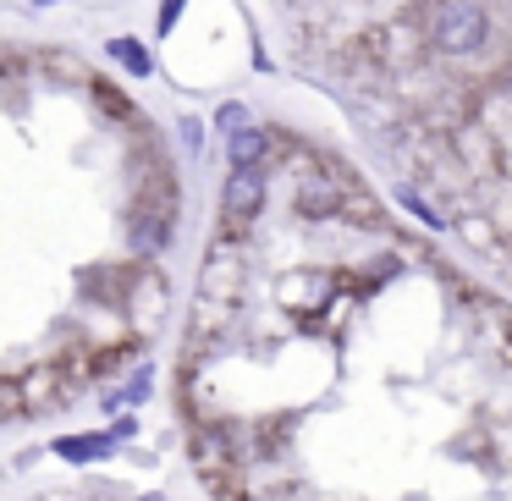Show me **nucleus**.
<instances>
[{"instance_id":"nucleus-4","label":"nucleus","mask_w":512,"mask_h":501,"mask_svg":"<svg viewBox=\"0 0 512 501\" xmlns=\"http://www.w3.org/2000/svg\"><path fill=\"white\" fill-rule=\"evenodd\" d=\"M292 210H298L303 221H331V215L342 210V188H336V177H303L298 193H292Z\"/></svg>"},{"instance_id":"nucleus-16","label":"nucleus","mask_w":512,"mask_h":501,"mask_svg":"<svg viewBox=\"0 0 512 501\" xmlns=\"http://www.w3.org/2000/svg\"><path fill=\"white\" fill-rule=\"evenodd\" d=\"M28 6H56V0H28Z\"/></svg>"},{"instance_id":"nucleus-8","label":"nucleus","mask_w":512,"mask_h":501,"mask_svg":"<svg viewBox=\"0 0 512 501\" xmlns=\"http://www.w3.org/2000/svg\"><path fill=\"white\" fill-rule=\"evenodd\" d=\"M397 204L413 215V221H424V226H430V232H441V226H446V215L435 210V204L424 199V193H413V188H397Z\"/></svg>"},{"instance_id":"nucleus-12","label":"nucleus","mask_w":512,"mask_h":501,"mask_svg":"<svg viewBox=\"0 0 512 501\" xmlns=\"http://www.w3.org/2000/svg\"><path fill=\"white\" fill-rule=\"evenodd\" d=\"M149 391H155V380L133 375V380H127V391H122V402H133V408H138V402H149Z\"/></svg>"},{"instance_id":"nucleus-7","label":"nucleus","mask_w":512,"mask_h":501,"mask_svg":"<svg viewBox=\"0 0 512 501\" xmlns=\"http://www.w3.org/2000/svg\"><path fill=\"white\" fill-rule=\"evenodd\" d=\"M105 56L122 61L127 78H149V50H144V45H133V39H111V45H105Z\"/></svg>"},{"instance_id":"nucleus-5","label":"nucleus","mask_w":512,"mask_h":501,"mask_svg":"<svg viewBox=\"0 0 512 501\" xmlns=\"http://www.w3.org/2000/svg\"><path fill=\"white\" fill-rule=\"evenodd\" d=\"M226 155H232V166H265L270 160V133L259 122H243L237 133H226Z\"/></svg>"},{"instance_id":"nucleus-14","label":"nucleus","mask_w":512,"mask_h":501,"mask_svg":"<svg viewBox=\"0 0 512 501\" xmlns=\"http://www.w3.org/2000/svg\"><path fill=\"white\" fill-rule=\"evenodd\" d=\"M496 78H501V94H507V100H512V61H507V67H501V72H496Z\"/></svg>"},{"instance_id":"nucleus-11","label":"nucleus","mask_w":512,"mask_h":501,"mask_svg":"<svg viewBox=\"0 0 512 501\" xmlns=\"http://www.w3.org/2000/svg\"><path fill=\"white\" fill-rule=\"evenodd\" d=\"M177 133H182V149H188V155H199V149H204V127H199V116H182Z\"/></svg>"},{"instance_id":"nucleus-15","label":"nucleus","mask_w":512,"mask_h":501,"mask_svg":"<svg viewBox=\"0 0 512 501\" xmlns=\"http://www.w3.org/2000/svg\"><path fill=\"white\" fill-rule=\"evenodd\" d=\"M138 501H171V496H160V490H144V496H138Z\"/></svg>"},{"instance_id":"nucleus-10","label":"nucleus","mask_w":512,"mask_h":501,"mask_svg":"<svg viewBox=\"0 0 512 501\" xmlns=\"http://www.w3.org/2000/svg\"><path fill=\"white\" fill-rule=\"evenodd\" d=\"M182 12H188V0H160V12H155V34H160V39H166V34H177Z\"/></svg>"},{"instance_id":"nucleus-13","label":"nucleus","mask_w":512,"mask_h":501,"mask_svg":"<svg viewBox=\"0 0 512 501\" xmlns=\"http://www.w3.org/2000/svg\"><path fill=\"white\" fill-rule=\"evenodd\" d=\"M133 430H138V419H133V413H122V419H116V441H133Z\"/></svg>"},{"instance_id":"nucleus-2","label":"nucleus","mask_w":512,"mask_h":501,"mask_svg":"<svg viewBox=\"0 0 512 501\" xmlns=\"http://www.w3.org/2000/svg\"><path fill=\"white\" fill-rule=\"evenodd\" d=\"M171 237H177V210H171V199H144L133 215H127V248H133V259H160L171 248Z\"/></svg>"},{"instance_id":"nucleus-9","label":"nucleus","mask_w":512,"mask_h":501,"mask_svg":"<svg viewBox=\"0 0 512 501\" xmlns=\"http://www.w3.org/2000/svg\"><path fill=\"white\" fill-rule=\"evenodd\" d=\"M243 122H254L243 100H226L221 111H215V133H221V138H226V133H237V127H243Z\"/></svg>"},{"instance_id":"nucleus-1","label":"nucleus","mask_w":512,"mask_h":501,"mask_svg":"<svg viewBox=\"0 0 512 501\" xmlns=\"http://www.w3.org/2000/svg\"><path fill=\"white\" fill-rule=\"evenodd\" d=\"M430 45L452 61L479 56L490 45V12L479 0H441L430 12Z\"/></svg>"},{"instance_id":"nucleus-6","label":"nucleus","mask_w":512,"mask_h":501,"mask_svg":"<svg viewBox=\"0 0 512 501\" xmlns=\"http://www.w3.org/2000/svg\"><path fill=\"white\" fill-rule=\"evenodd\" d=\"M116 452V430L105 435H56V457H67V463H100V457Z\"/></svg>"},{"instance_id":"nucleus-3","label":"nucleus","mask_w":512,"mask_h":501,"mask_svg":"<svg viewBox=\"0 0 512 501\" xmlns=\"http://www.w3.org/2000/svg\"><path fill=\"white\" fill-rule=\"evenodd\" d=\"M221 210L226 221H254L265 210V166H232V177L221 182Z\"/></svg>"}]
</instances>
